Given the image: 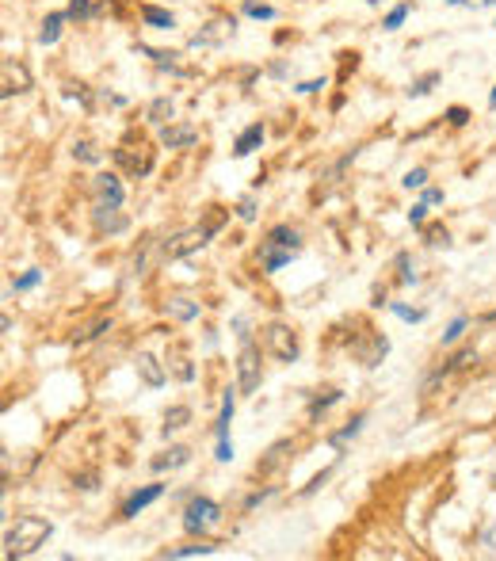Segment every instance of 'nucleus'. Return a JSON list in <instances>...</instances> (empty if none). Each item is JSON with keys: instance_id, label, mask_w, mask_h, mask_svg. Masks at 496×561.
<instances>
[{"instance_id": "nucleus-1", "label": "nucleus", "mask_w": 496, "mask_h": 561, "mask_svg": "<svg viewBox=\"0 0 496 561\" xmlns=\"http://www.w3.org/2000/svg\"><path fill=\"white\" fill-rule=\"evenodd\" d=\"M298 252H302V233H298V229H290V226H271L268 233H263L260 248H256L260 271H263V275L283 271L290 260H298Z\"/></svg>"}, {"instance_id": "nucleus-2", "label": "nucleus", "mask_w": 496, "mask_h": 561, "mask_svg": "<svg viewBox=\"0 0 496 561\" xmlns=\"http://www.w3.org/2000/svg\"><path fill=\"white\" fill-rule=\"evenodd\" d=\"M54 535V523L42 520V515H19L16 527L4 531V557H27L35 554L39 546H46V538Z\"/></svg>"}, {"instance_id": "nucleus-3", "label": "nucleus", "mask_w": 496, "mask_h": 561, "mask_svg": "<svg viewBox=\"0 0 496 561\" xmlns=\"http://www.w3.org/2000/svg\"><path fill=\"white\" fill-rule=\"evenodd\" d=\"M263 351H268L275 363H298L302 344H298V333L290 325L271 321V325H263Z\"/></svg>"}, {"instance_id": "nucleus-4", "label": "nucleus", "mask_w": 496, "mask_h": 561, "mask_svg": "<svg viewBox=\"0 0 496 561\" xmlns=\"http://www.w3.org/2000/svg\"><path fill=\"white\" fill-rule=\"evenodd\" d=\"M218 520H222V504H218V500L203 497V492L187 500V508H183V531H187V535H198V538H203Z\"/></svg>"}, {"instance_id": "nucleus-5", "label": "nucleus", "mask_w": 496, "mask_h": 561, "mask_svg": "<svg viewBox=\"0 0 496 561\" xmlns=\"http://www.w3.org/2000/svg\"><path fill=\"white\" fill-rule=\"evenodd\" d=\"M206 245H211V237H206L203 226H198V229H183V233H176V237H168V241L161 245V263L183 260V256H191V252L206 248Z\"/></svg>"}, {"instance_id": "nucleus-6", "label": "nucleus", "mask_w": 496, "mask_h": 561, "mask_svg": "<svg viewBox=\"0 0 496 561\" xmlns=\"http://www.w3.org/2000/svg\"><path fill=\"white\" fill-rule=\"evenodd\" d=\"M237 390L241 393H256L260 390V348L248 340H241V355H237Z\"/></svg>"}, {"instance_id": "nucleus-7", "label": "nucleus", "mask_w": 496, "mask_h": 561, "mask_svg": "<svg viewBox=\"0 0 496 561\" xmlns=\"http://www.w3.org/2000/svg\"><path fill=\"white\" fill-rule=\"evenodd\" d=\"M351 355H355L363 367H378V363L390 355V340H385L382 333H370L367 340H355V344H351Z\"/></svg>"}, {"instance_id": "nucleus-8", "label": "nucleus", "mask_w": 496, "mask_h": 561, "mask_svg": "<svg viewBox=\"0 0 496 561\" xmlns=\"http://www.w3.org/2000/svg\"><path fill=\"white\" fill-rule=\"evenodd\" d=\"M164 489H168V485H141V489H134V492L123 500V508H118V520H134L138 512H146L153 500L164 497Z\"/></svg>"}, {"instance_id": "nucleus-9", "label": "nucleus", "mask_w": 496, "mask_h": 561, "mask_svg": "<svg viewBox=\"0 0 496 561\" xmlns=\"http://www.w3.org/2000/svg\"><path fill=\"white\" fill-rule=\"evenodd\" d=\"M92 191H96L99 206H123V199H126V191H123V183H118L115 172H99L92 180Z\"/></svg>"}, {"instance_id": "nucleus-10", "label": "nucleus", "mask_w": 496, "mask_h": 561, "mask_svg": "<svg viewBox=\"0 0 496 561\" xmlns=\"http://www.w3.org/2000/svg\"><path fill=\"white\" fill-rule=\"evenodd\" d=\"M237 19H214V24H206V31H198L191 39V50H206V46H218L226 35H233Z\"/></svg>"}, {"instance_id": "nucleus-11", "label": "nucleus", "mask_w": 496, "mask_h": 561, "mask_svg": "<svg viewBox=\"0 0 496 561\" xmlns=\"http://www.w3.org/2000/svg\"><path fill=\"white\" fill-rule=\"evenodd\" d=\"M134 367H138V378L146 382L149 390H161L164 382H168V370H164L161 363H157V359L149 355V351H141V355L134 359Z\"/></svg>"}, {"instance_id": "nucleus-12", "label": "nucleus", "mask_w": 496, "mask_h": 561, "mask_svg": "<svg viewBox=\"0 0 496 561\" xmlns=\"http://www.w3.org/2000/svg\"><path fill=\"white\" fill-rule=\"evenodd\" d=\"M161 141L168 149H187V146H195L198 141V130L191 126V123H168V126H161Z\"/></svg>"}, {"instance_id": "nucleus-13", "label": "nucleus", "mask_w": 496, "mask_h": 561, "mask_svg": "<svg viewBox=\"0 0 496 561\" xmlns=\"http://www.w3.org/2000/svg\"><path fill=\"white\" fill-rule=\"evenodd\" d=\"M263 134H268V130H263V123L245 126V130L237 134V141H233V157L241 161V157H248V153H256V149L263 146Z\"/></svg>"}, {"instance_id": "nucleus-14", "label": "nucleus", "mask_w": 496, "mask_h": 561, "mask_svg": "<svg viewBox=\"0 0 496 561\" xmlns=\"http://www.w3.org/2000/svg\"><path fill=\"white\" fill-rule=\"evenodd\" d=\"M27 88H31V76H27L24 65L4 61V88H0V96H4V100H12L16 92H27Z\"/></svg>"}, {"instance_id": "nucleus-15", "label": "nucleus", "mask_w": 496, "mask_h": 561, "mask_svg": "<svg viewBox=\"0 0 496 561\" xmlns=\"http://www.w3.org/2000/svg\"><path fill=\"white\" fill-rule=\"evenodd\" d=\"M187 462H191V447H168L164 455L153 458L149 466L157 470V474H164V470H180V466H187Z\"/></svg>"}, {"instance_id": "nucleus-16", "label": "nucleus", "mask_w": 496, "mask_h": 561, "mask_svg": "<svg viewBox=\"0 0 496 561\" xmlns=\"http://www.w3.org/2000/svg\"><path fill=\"white\" fill-rule=\"evenodd\" d=\"M96 229H99V233H123L126 218L118 214V206H99L96 203Z\"/></svg>"}, {"instance_id": "nucleus-17", "label": "nucleus", "mask_w": 496, "mask_h": 561, "mask_svg": "<svg viewBox=\"0 0 496 561\" xmlns=\"http://www.w3.org/2000/svg\"><path fill=\"white\" fill-rule=\"evenodd\" d=\"M237 393H241V390H237ZM237 393H233V390H226V398H222V416H218V428H214L218 443H229V424H233V409H237Z\"/></svg>"}, {"instance_id": "nucleus-18", "label": "nucleus", "mask_w": 496, "mask_h": 561, "mask_svg": "<svg viewBox=\"0 0 496 561\" xmlns=\"http://www.w3.org/2000/svg\"><path fill=\"white\" fill-rule=\"evenodd\" d=\"M470 363H477V355H473V348H462V351H455V355H450L443 367H439L432 378H427V386H432V382H439V378H447V374H455V370H462V367H470Z\"/></svg>"}, {"instance_id": "nucleus-19", "label": "nucleus", "mask_w": 496, "mask_h": 561, "mask_svg": "<svg viewBox=\"0 0 496 561\" xmlns=\"http://www.w3.org/2000/svg\"><path fill=\"white\" fill-rule=\"evenodd\" d=\"M69 19V12H50L46 19H42V27H39V42L42 46H54V42L61 39V24Z\"/></svg>"}, {"instance_id": "nucleus-20", "label": "nucleus", "mask_w": 496, "mask_h": 561, "mask_svg": "<svg viewBox=\"0 0 496 561\" xmlns=\"http://www.w3.org/2000/svg\"><path fill=\"white\" fill-rule=\"evenodd\" d=\"M164 313H168L172 321H195V317H198V302H191V298H168V302H164Z\"/></svg>"}, {"instance_id": "nucleus-21", "label": "nucleus", "mask_w": 496, "mask_h": 561, "mask_svg": "<svg viewBox=\"0 0 496 561\" xmlns=\"http://www.w3.org/2000/svg\"><path fill=\"white\" fill-rule=\"evenodd\" d=\"M172 115H176V107H172L168 96H157V100L149 103V111H146V118H149L153 126H168V123H172Z\"/></svg>"}, {"instance_id": "nucleus-22", "label": "nucleus", "mask_w": 496, "mask_h": 561, "mask_svg": "<svg viewBox=\"0 0 496 561\" xmlns=\"http://www.w3.org/2000/svg\"><path fill=\"white\" fill-rule=\"evenodd\" d=\"M141 19H146L149 27H157V31H172V27H176V16L168 12V8H157V4H146V8H141Z\"/></svg>"}, {"instance_id": "nucleus-23", "label": "nucleus", "mask_w": 496, "mask_h": 561, "mask_svg": "<svg viewBox=\"0 0 496 561\" xmlns=\"http://www.w3.org/2000/svg\"><path fill=\"white\" fill-rule=\"evenodd\" d=\"M191 424V409L187 405H172L168 413H164V439H168L172 432H180V428Z\"/></svg>"}, {"instance_id": "nucleus-24", "label": "nucleus", "mask_w": 496, "mask_h": 561, "mask_svg": "<svg viewBox=\"0 0 496 561\" xmlns=\"http://www.w3.org/2000/svg\"><path fill=\"white\" fill-rule=\"evenodd\" d=\"M439 81H443V73H439V69H432V73L416 76V81H413L409 88H405V92H409V100H424V96L432 92V88H435Z\"/></svg>"}, {"instance_id": "nucleus-25", "label": "nucleus", "mask_w": 496, "mask_h": 561, "mask_svg": "<svg viewBox=\"0 0 496 561\" xmlns=\"http://www.w3.org/2000/svg\"><path fill=\"white\" fill-rule=\"evenodd\" d=\"M115 161L123 164L126 172H134V176H149L153 172V157H134V153H126V149H115Z\"/></svg>"}, {"instance_id": "nucleus-26", "label": "nucleus", "mask_w": 496, "mask_h": 561, "mask_svg": "<svg viewBox=\"0 0 496 561\" xmlns=\"http://www.w3.org/2000/svg\"><path fill=\"white\" fill-rule=\"evenodd\" d=\"M363 424H367V413H355V416H351V420H348L344 428H340V432H336L333 439H328V443H333V447L340 450V447L348 443V439H355V435L363 432Z\"/></svg>"}, {"instance_id": "nucleus-27", "label": "nucleus", "mask_w": 496, "mask_h": 561, "mask_svg": "<svg viewBox=\"0 0 496 561\" xmlns=\"http://www.w3.org/2000/svg\"><path fill=\"white\" fill-rule=\"evenodd\" d=\"M73 161H81V164H99V161H103V153H99L92 141L81 138V141H73Z\"/></svg>"}, {"instance_id": "nucleus-28", "label": "nucleus", "mask_w": 496, "mask_h": 561, "mask_svg": "<svg viewBox=\"0 0 496 561\" xmlns=\"http://www.w3.org/2000/svg\"><path fill=\"white\" fill-rule=\"evenodd\" d=\"M409 12H413V4H397V8H390V12H385V19H382V31H397L405 24V19H409Z\"/></svg>"}, {"instance_id": "nucleus-29", "label": "nucleus", "mask_w": 496, "mask_h": 561, "mask_svg": "<svg viewBox=\"0 0 496 561\" xmlns=\"http://www.w3.org/2000/svg\"><path fill=\"white\" fill-rule=\"evenodd\" d=\"M103 333H111V317H99L96 325H88L84 333H76L73 340H76V344H88V340H96V336H103Z\"/></svg>"}, {"instance_id": "nucleus-30", "label": "nucleus", "mask_w": 496, "mask_h": 561, "mask_svg": "<svg viewBox=\"0 0 496 561\" xmlns=\"http://www.w3.org/2000/svg\"><path fill=\"white\" fill-rule=\"evenodd\" d=\"M65 12H69V19H76V24H84V19L96 16V4H92V0H69Z\"/></svg>"}, {"instance_id": "nucleus-31", "label": "nucleus", "mask_w": 496, "mask_h": 561, "mask_svg": "<svg viewBox=\"0 0 496 561\" xmlns=\"http://www.w3.org/2000/svg\"><path fill=\"white\" fill-rule=\"evenodd\" d=\"M390 310L401 317V321H409V325H420L427 317V310H413V305H405V302H390Z\"/></svg>"}, {"instance_id": "nucleus-32", "label": "nucleus", "mask_w": 496, "mask_h": 561, "mask_svg": "<svg viewBox=\"0 0 496 561\" xmlns=\"http://www.w3.org/2000/svg\"><path fill=\"white\" fill-rule=\"evenodd\" d=\"M340 398H344V393H340V390H328L325 398H313V401H310V416H313V420H317V416H321L325 409H333V405H336Z\"/></svg>"}, {"instance_id": "nucleus-33", "label": "nucleus", "mask_w": 496, "mask_h": 561, "mask_svg": "<svg viewBox=\"0 0 496 561\" xmlns=\"http://www.w3.org/2000/svg\"><path fill=\"white\" fill-rule=\"evenodd\" d=\"M206 554H214V546H206V542L180 546V550H164V557H206Z\"/></svg>"}, {"instance_id": "nucleus-34", "label": "nucleus", "mask_w": 496, "mask_h": 561, "mask_svg": "<svg viewBox=\"0 0 496 561\" xmlns=\"http://www.w3.org/2000/svg\"><path fill=\"white\" fill-rule=\"evenodd\" d=\"M466 325H470V317H466V313H458L455 321L447 325V333H443V344H455V340H458L462 333H466Z\"/></svg>"}, {"instance_id": "nucleus-35", "label": "nucleus", "mask_w": 496, "mask_h": 561, "mask_svg": "<svg viewBox=\"0 0 496 561\" xmlns=\"http://www.w3.org/2000/svg\"><path fill=\"white\" fill-rule=\"evenodd\" d=\"M39 283H42V271H39V268H31V271H24V275H19V279L12 283V290L19 294V290H31V287H39Z\"/></svg>"}, {"instance_id": "nucleus-36", "label": "nucleus", "mask_w": 496, "mask_h": 561, "mask_svg": "<svg viewBox=\"0 0 496 561\" xmlns=\"http://www.w3.org/2000/svg\"><path fill=\"white\" fill-rule=\"evenodd\" d=\"M401 183L409 187V191H424V183H427V168H409Z\"/></svg>"}, {"instance_id": "nucleus-37", "label": "nucleus", "mask_w": 496, "mask_h": 561, "mask_svg": "<svg viewBox=\"0 0 496 561\" xmlns=\"http://www.w3.org/2000/svg\"><path fill=\"white\" fill-rule=\"evenodd\" d=\"M397 268H401V287H409V283H416V271H413V260H409V252H397Z\"/></svg>"}, {"instance_id": "nucleus-38", "label": "nucleus", "mask_w": 496, "mask_h": 561, "mask_svg": "<svg viewBox=\"0 0 496 561\" xmlns=\"http://www.w3.org/2000/svg\"><path fill=\"white\" fill-rule=\"evenodd\" d=\"M245 16H252V19H275V8L271 4H256V0H245Z\"/></svg>"}, {"instance_id": "nucleus-39", "label": "nucleus", "mask_w": 496, "mask_h": 561, "mask_svg": "<svg viewBox=\"0 0 496 561\" xmlns=\"http://www.w3.org/2000/svg\"><path fill=\"white\" fill-rule=\"evenodd\" d=\"M237 218H241V222H256V199H241L237 203Z\"/></svg>"}, {"instance_id": "nucleus-40", "label": "nucleus", "mask_w": 496, "mask_h": 561, "mask_svg": "<svg viewBox=\"0 0 496 561\" xmlns=\"http://www.w3.org/2000/svg\"><path fill=\"white\" fill-rule=\"evenodd\" d=\"M447 123L450 126H466L470 123V111H466V107H447Z\"/></svg>"}, {"instance_id": "nucleus-41", "label": "nucleus", "mask_w": 496, "mask_h": 561, "mask_svg": "<svg viewBox=\"0 0 496 561\" xmlns=\"http://www.w3.org/2000/svg\"><path fill=\"white\" fill-rule=\"evenodd\" d=\"M424 218H427V203L420 199V203H413V211H409V222H413L416 229H424Z\"/></svg>"}, {"instance_id": "nucleus-42", "label": "nucleus", "mask_w": 496, "mask_h": 561, "mask_svg": "<svg viewBox=\"0 0 496 561\" xmlns=\"http://www.w3.org/2000/svg\"><path fill=\"white\" fill-rule=\"evenodd\" d=\"M172 363H176V378H180V382H191V378H195V367H191V363H187L183 355H180V359H172Z\"/></svg>"}, {"instance_id": "nucleus-43", "label": "nucleus", "mask_w": 496, "mask_h": 561, "mask_svg": "<svg viewBox=\"0 0 496 561\" xmlns=\"http://www.w3.org/2000/svg\"><path fill=\"white\" fill-rule=\"evenodd\" d=\"M424 237H427V245H443V248L450 245V233H447V229H424Z\"/></svg>"}, {"instance_id": "nucleus-44", "label": "nucleus", "mask_w": 496, "mask_h": 561, "mask_svg": "<svg viewBox=\"0 0 496 561\" xmlns=\"http://www.w3.org/2000/svg\"><path fill=\"white\" fill-rule=\"evenodd\" d=\"M328 477H333V466H328V470H321V474H317V477L310 481V485H305V489H302V497H310V492H317V489H321V485H325V481H328Z\"/></svg>"}, {"instance_id": "nucleus-45", "label": "nucleus", "mask_w": 496, "mask_h": 561, "mask_svg": "<svg viewBox=\"0 0 496 561\" xmlns=\"http://www.w3.org/2000/svg\"><path fill=\"white\" fill-rule=\"evenodd\" d=\"M325 84H328V81H325V76H321V81H302V84H298V88H294V92H302V96H313V92H321V88H325Z\"/></svg>"}, {"instance_id": "nucleus-46", "label": "nucleus", "mask_w": 496, "mask_h": 561, "mask_svg": "<svg viewBox=\"0 0 496 561\" xmlns=\"http://www.w3.org/2000/svg\"><path fill=\"white\" fill-rule=\"evenodd\" d=\"M73 485H76V489H84V492H92V489H96V474H76V477H73Z\"/></svg>"}, {"instance_id": "nucleus-47", "label": "nucleus", "mask_w": 496, "mask_h": 561, "mask_svg": "<svg viewBox=\"0 0 496 561\" xmlns=\"http://www.w3.org/2000/svg\"><path fill=\"white\" fill-rule=\"evenodd\" d=\"M420 199H424L427 206H439V203H443V191H439V187H424V195H420Z\"/></svg>"}, {"instance_id": "nucleus-48", "label": "nucleus", "mask_w": 496, "mask_h": 561, "mask_svg": "<svg viewBox=\"0 0 496 561\" xmlns=\"http://www.w3.org/2000/svg\"><path fill=\"white\" fill-rule=\"evenodd\" d=\"M271 492H275V489H263V492H252V497L245 500V508H256V504H263V500H268V497H271Z\"/></svg>"}, {"instance_id": "nucleus-49", "label": "nucleus", "mask_w": 496, "mask_h": 561, "mask_svg": "<svg viewBox=\"0 0 496 561\" xmlns=\"http://www.w3.org/2000/svg\"><path fill=\"white\" fill-rule=\"evenodd\" d=\"M268 73H271V76H286V65H283V61H271Z\"/></svg>"}, {"instance_id": "nucleus-50", "label": "nucleus", "mask_w": 496, "mask_h": 561, "mask_svg": "<svg viewBox=\"0 0 496 561\" xmlns=\"http://www.w3.org/2000/svg\"><path fill=\"white\" fill-rule=\"evenodd\" d=\"M447 4H455V8H473V0H447Z\"/></svg>"}, {"instance_id": "nucleus-51", "label": "nucleus", "mask_w": 496, "mask_h": 561, "mask_svg": "<svg viewBox=\"0 0 496 561\" xmlns=\"http://www.w3.org/2000/svg\"><path fill=\"white\" fill-rule=\"evenodd\" d=\"M481 321H485V325H496V310H492V313H485Z\"/></svg>"}, {"instance_id": "nucleus-52", "label": "nucleus", "mask_w": 496, "mask_h": 561, "mask_svg": "<svg viewBox=\"0 0 496 561\" xmlns=\"http://www.w3.org/2000/svg\"><path fill=\"white\" fill-rule=\"evenodd\" d=\"M489 107L496 111V84H492V92H489Z\"/></svg>"}, {"instance_id": "nucleus-53", "label": "nucleus", "mask_w": 496, "mask_h": 561, "mask_svg": "<svg viewBox=\"0 0 496 561\" xmlns=\"http://www.w3.org/2000/svg\"><path fill=\"white\" fill-rule=\"evenodd\" d=\"M485 4H489V8H496V0H485Z\"/></svg>"}]
</instances>
